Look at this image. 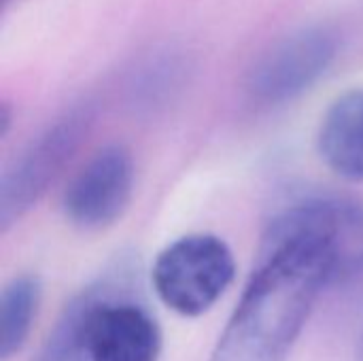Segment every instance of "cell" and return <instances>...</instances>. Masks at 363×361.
I'll list each match as a JSON object with an SVG mask.
<instances>
[{"label": "cell", "instance_id": "6da1fadb", "mask_svg": "<svg viewBox=\"0 0 363 361\" xmlns=\"http://www.w3.org/2000/svg\"><path fill=\"white\" fill-rule=\"evenodd\" d=\"M330 285L319 255L296 243L262 238L257 266L211 361H287Z\"/></svg>", "mask_w": 363, "mask_h": 361}, {"label": "cell", "instance_id": "7a4b0ae2", "mask_svg": "<svg viewBox=\"0 0 363 361\" xmlns=\"http://www.w3.org/2000/svg\"><path fill=\"white\" fill-rule=\"evenodd\" d=\"M162 328L130 294L104 277L74 296L32 361H160Z\"/></svg>", "mask_w": 363, "mask_h": 361}, {"label": "cell", "instance_id": "3957f363", "mask_svg": "<svg viewBox=\"0 0 363 361\" xmlns=\"http://www.w3.org/2000/svg\"><path fill=\"white\" fill-rule=\"evenodd\" d=\"M264 238L298 243L317 253L330 270L332 285L363 277V204L351 198H308L281 211Z\"/></svg>", "mask_w": 363, "mask_h": 361}, {"label": "cell", "instance_id": "277c9868", "mask_svg": "<svg viewBox=\"0 0 363 361\" xmlns=\"http://www.w3.org/2000/svg\"><path fill=\"white\" fill-rule=\"evenodd\" d=\"M234 274L236 262L225 240L215 234H187L155 257L151 281L170 311L200 317L228 291Z\"/></svg>", "mask_w": 363, "mask_h": 361}, {"label": "cell", "instance_id": "5b68a950", "mask_svg": "<svg viewBox=\"0 0 363 361\" xmlns=\"http://www.w3.org/2000/svg\"><path fill=\"white\" fill-rule=\"evenodd\" d=\"M96 119L91 102H79L49 123L13 160L0 179V228L21 219L72 160Z\"/></svg>", "mask_w": 363, "mask_h": 361}, {"label": "cell", "instance_id": "8992f818", "mask_svg": "<svg viewBox=\"0 0 363 361\" xmlns=\"http://www.w3.org/2000/svg\"><path fill=\"white\" fill-rule=\"evenodd\" d=\"M338 47V32L330 26H306L283 36L251 68L249 96L264 106L294 102L328 74Z\"/></svg>", "mask_w": 363, "mask_h": 361}, {"label": "cell", "instance_id": "52a82bcc", "mask_svg": "<svg viewBox=\"0 0 363 361\" xmlns=\"http://www.w3.org/2000/svg\"><path fill=\"white\" fill-rule=\"evenodd\" d=\"M134 191V160L121 145L96 151L64 191V213L81 230H104L128 209Z\"/></svg>", "mask_w": 363, "mask_h": 361}, {"label": "cell", "instance_id": "ba28073f", "mask_svg": "<svg viewBox=\"0 0 363 361\" xmlns=\"http://www.w3.org/2000/svg\"><path fill=\"white\" fill-rule=\"evenodd\" d=\"M317 149L345 181L363 183V87L338 96L321 117Z\"/></svg>", "mask_w": 363, "mask_h": 361}, {"label": "cell", "instance_id": "9c48e42d", "mask_svg": "<svg viewBox=\"0 0 363 361\" xmlns=\"http://www.w3.org/2000/svg\"><path fill=\"white\" fill-rule=\"evenodd\" d=\"M40 306V281L34 274H19L4 285L0 296V361L15 357L32 330Z\"/></svg>", "mask_w": 363, "mask_h": 361}, {"label": "cell", "instance_id": "30bf717a", "mask_svg": "<svg viewBox=\"0 0 363 361\" xmlns=\"http://www.w3.org/2000/svg\"><path fill=\"white\" fill-rule=\"evenodd\" d=\"M183 72H185L183 62L174 55H168V51L164 55L147 60L138 68L130 85L132 100L136 102V106H147V109L160 106L162 102L172 98V94L179 89Z\"/></svg>", "mask_w": 363, "mask_h": 361}, {"label": "cell", "instance_id": "8fae6325", "mask_svg": "<svg viewBox=\"0 0 363 361\" xmlns=\"http://www.w3.org/2000/svg\"><path fill=\"white\" fill-rule=\"evenodd\" d=\"M357 361H363V330L359 336V347H357Z\"/></svg>", "mask_w": 363, "mask_h": 361}, {"label": "cell", "instance_id": "7c38bea8", "mask_svg": "<svg viewBox=\"0 0 363 361\" xmlns=\"http://www.w3.org/2000/svg\"><path fill=\"white\" fill-rule=\"evenodd\" d=\"M4 2H9V0H4Z\"/></svg>", "mask_w": 363, "mask_h": 361}]
</instances>
